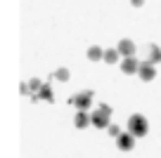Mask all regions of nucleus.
Returning <instances> with one entry per match:
<instances>
[{
  "label": "nucleus",
  "instance_id": "1",
  "mask_svg": "<svg viewBox=\"0 0 161 158\" xmlns=\"http://www.w3.org/2000/svg\"><path fill=\"white\" fill-rule=\"evenodd\" d=\"M128 130H130L133 137H142V134H147V120H145V116L133 113L130 118H128Z\"/></svg>",
  "mask_w": 161,
  "mask_h": 158
},
{
  "label": "nucleus",
  "instance_id": "2",
  "mask_svg": "<svg viewBox=\"0 0 161 158\" xmlns=\"http://www.w3.org/2000/svg\"><path fill=\"white\" fill-rule=\"evenodd\" d=\"M90 99H92V92H80V94H74L69 102L74 104L78 111H86L88 106H90Z\"/></svg>",
  "mask_w": 161,
  "mask_h": 158
},
{
  "label": "nucleus",
  "instance_id": "3",
  "mask_svg": "<svg viewBox=\"0 0 161 158\" xmlns=\"http://www.w3.org/2000/svg\"><path fill=\"white\" fill-rule=\"evenodd\" d=\"M140 64L142 61L133 59V57H126L123 64H121V71H123V73H137V71H140Z\"/></svg>",
  "mask_w": 161,
  "mask_h": 158
},
{
  "label": "nucleus",
  "instance_id": "4",
  "mask_svg": "<svg viewBox=\"0 0 161 158\" xmlns=\"http://www.w3.org/2000/svg\"><path fill=\"white\" fill-rule=\"evenodd\" d=\"M137 73H140V78H142V80H152V78L156 76L154 64H152V61H142V64H140V71H137Z\"/></svg>",
  "mask_w": 161,
  "mask_h": 158
},
{
  "label": "nucleus",
  "instance_id": "5",
  "mask_svg": "<svg viewBox=\"0 0 161 158\" xmlns=\"http://www.w3.org/2000/svg\"><path fill=\"white\" fill-rule=\"evenodd\" d=\"M92 125H95V128H109V113L97 109L95 113H92Z\"/></svg>",
  "mask_w": 161,
  "mask_h": 158
},
{
  "label": "nucleus",
  "instance_id": "6",
  "mask_svg": "<svg viewBox=\"0 0 161 158\" xmlns=\"http://www.w3.org/2000/svg\"><path fill=\"white\" fill-rule=\"evenodd\" d=\"M121 52L123 57H133V52H135V45H133V40H128V38H123L119 43V47H116Z\"/></svg>",
  "mask_w": 161,
  "mask_h": 158
},
{
  "label": "nucleus",
  "instance_id": "7",
  "mask_svg": "<svg viewBox=\"0 0 161 158\" xmlns=\"http://www.w3.org/2000/svg\"><path fill=\"white\" fill-rule=\"evenodd\" d=\"M116 144H119L121 151H130L135 139H133V134H121V137H116Z\"/></svg>",
  "mask_w": 161,
  "mask_h": 158
},
{
  "label": "nucleus",
  "instance_id": "8",
  "mask_svg": "<svg viewBox=\"0 0 161 158\" xmlns=\"http://www.w3.org/2000/svg\"><path fill=\"white\" fill-rule=\"evenodd\" d=\"M76 128H88V125L92 123V116H88L86 111H78V113H76Z\"/></svg>",
  "mask_w": 161,
  "mask_h": 158
},
{
  "label": "nucleus",
  "instance_id": "9",
  "mask_svg": "<svg viewBox=\"0 0 161 158\" xmlns=\"http://www.w3.org/2000/svg\"><path fill=\"white\" fill-rule=\"evenodd\" d=\"M149 61L152 64H159L161 61V50L156 47V45H149Z\"/></svg>",
  "mask_w": 161,
  "mask_h": 158
},
{
  "label": "nucleus",
  "instance_id": "10",
  "mask_svg": "<svg viewBox=\"0 0 161 158\" xmlns=\"http://www.w3.org/2000/svg\"><path fill=\"white\" fill-rule=\"evenodd\" d=\"M88 59H92V61L104 59V52H102L100 47H90V50H88Z\"/></svg>",
  "mask_w": 161,
  "mask_h": 158
},
{
  "label": "nucleus",
  "instance_id": "11",
  "mask_svg": "<svg viewBox=\"0 0 161 158\" xmlns=\"http://www.w3.org/2000/svg\"><path fill=\"white\" fill-rule=\"evenodd\" d=\"M119 55H121L119 50H104V61L107 64H114V61L119 59Z\"/></svg>",
  "mask_w": 161,
  "mask_h": 158
},
{
  "label": "nucleus",
  "instance_id": "12",
  "mask_svg": "<svg viewBox=\"0 0 161 158\" xmlns=\"http://www.w3.org/2000/svg\"><path fill=\"white\" fill-rule=\"evenodd\" d=\"M107 130H109V134H111V137H121V130L116 128V125H109Z\"/></svg>",
  "mask_w": 161,
  "mask_h": 158
},
{
  "label": "nucleus",
  "instance_id": "13",
  "mask_svg": "<svg viewBox=\"0 0 161 158\" xmlns=\"http://www.w3.org/2000/svg\"><path fill=\"white\" fill-rule=\"evenodd\" d=\"M57 78H59V80H66V78H69V71H66V69H59V71H57Z\"/></svg>",
  "mask_w": 161,
  "mask_h": 158
},
{
  "label": "nucleus",
  "instance_id": "14",
  "mask_svg": "<svg viewBox=\"0 0 161 158\" xmlns=\"http://www.w3.org/2000/svg\"><path fill=\"white\" fill-rule=\"evenodd\" d=\"M130 3H133V5H135V7H140L142 3H145V0H130Z\"/></svg>",
  "mask_w": 161,
  "mask_h": 158
}]
</instances>
